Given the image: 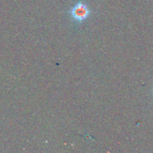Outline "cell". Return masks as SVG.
I'll list each match as a JSON object with an SVG mask.
<instances>
[{
    "mask_svg": "<svg viewBox=\"0 0 153 153\" xmlns=\"http://www.w3.org/2000/svg\"><path fill=\"white\" fill-rule=\"evenodd\" d=\"M91 10L83 2H77L70 10V15L73 20L77 22H82L87 20L91 14Z\"/></svg>",
    "mask_w": 153,
    "mask_h": 153,
    "instance_id": "1",
    "label": "cell"
}]
</instances>
